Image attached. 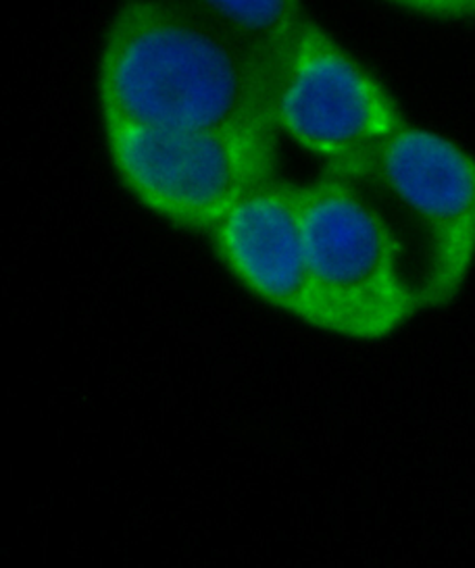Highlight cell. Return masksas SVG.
Returning <instances> with one entry per match:
<instances>
[{
	"instance_id": "1",
	"label": "cell",
	"mask_w": 475,
	"mask_h": 568,
	"mask_svg": "<svg viewBox=\"0 0 475 568\" xmlns=\"http://www.w3.org/2000/svg\"><path fill=\"white\" fill-rule=\"evenodd\" d=\"M286 57L192 0H123L99 63L102 123H273Z\"/></svg>"
},
{
	"instance_id": "2",
	"label": "cell",
	"mask_w": 475,
	"mask_h": 568,
	"mask_svg": "<svg viewBox=\"0 0 475 568\" xmlns=\"http://www.w3.org/2000/svg\"><path fill=\"white\" fill-rule=\"evenodd\" d=\"M311 280V325L325 334L375 342L424 311L408 280L405 246L355 182L325 173L301 185Z\"/></svg>"
},
{
	"instance_id": "3",
	"label": "cell",
	"mask_w": 475,
	"mask_h": 568,
	"mask_svg": "<svg viewBox=\"0 0 475 568\" xmlns=\"http://www.w3.org/2000/svg\"><path fill=\"white\" fill-rule=\"evenodd\" d=\"M119 180L171 225L209 234L238 202L275 178L280 132L273 123L228 128H149L104 123Z\"/></svg>"
},
{
	"instance_id": "4",
	"label": "cell",
	"mask_w": 475,
	"mask_h": 568,
	"mask_svg": "<svg viewBox=\"0 0 475 568\" xmlns=\"http://www.w3.org/2000/svg\"><path fill=\"white\" fill-rule=\"evenodd\" d=\"M273 123L332 175L356 182L365 163L407 121L391 90L317 21L290 47Z\"/></svg>"
},
{
	"instance_id": "5",
	"label": "cell",
	"mask_w": 475,
	"mask_h": 568,
	"mask_svg": "<svg viewBox=\"0 0 475 568\" xmlns=\"http://www.w3.org/2000/svg\"><path fill=\"white\" fill-rule=\"evenodd\" d=\"M358 180L380 185L422 237L415 280L424 308L457 301L475 265V154L436 130L405 123Z\"/></svg>"
},
{
	"instance_id": "6",
	"label": "cell",
	"mask_w": 475,
	"mask_h": 568,
	"mask_svg": "<svg viewBox=\"0 0 475 568\" xmlns=\"http://www.w3.org/2000/svg\"><path fill=\"white\" fill-rule=\"evenodd\" d=\"M206 235L221 265L256 301L311 325L301 185L275 175Z\"/></svg>"
},
{
	"instance_id": "7",
	"label": "cell",
	"mask_w": 475,
	"mask_h": 568,
	"mask_svg": "<svg viewBox=\"0 0 475 568\" xmlns=\"http://www.w3.org/2000/svg\"><path fill=\"white\" fill-rule=\"evenodd\" d=\"M218 18L289 54L301 26L309 18L303 0H192Z\"/></svg>"
},
{
	"instance_id": "8",
	"label": "cell",
	"mask_w": 475,
	"mask_h": 568,
	"mask_svg": "<svg viewBox=\"0 0 475 568\" xmlns=\"http://www.w3.org/2000/svg\"><path fill=\"white\" fill-rule=\"evenodd\" d=\"M407 13L436 21H475V0H386Z\"/></svg>"
}]
</instances>
